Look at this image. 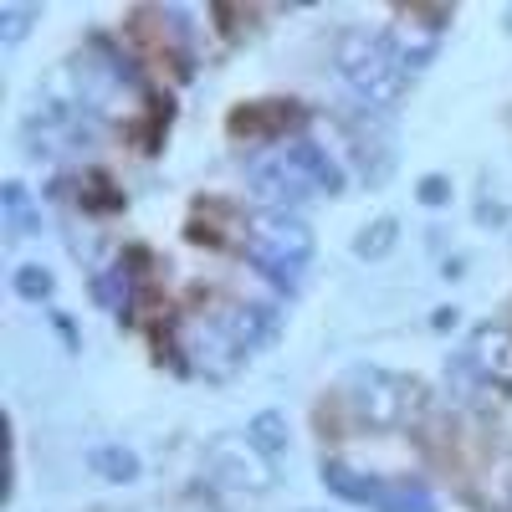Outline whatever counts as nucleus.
Masks as SVG:
<instances>
[{
  "instance_id": "f257e3e1",
  "label": "nucleus",
  "mask_w": 512,
  "mask_h": 512,
  "mask_svg": "<svg viewBox=\"0 0 512 512\" xmlns=\"http://www.w3.org/2000/svg\"><path fill=\"white\" fill-rule=\"evenodd\" d=\"M333 62H338V77L349 82L354 98L369 113L395 108L400 93H405V82H410V67L390 47V36H374V31H344V36H338Z\"/></svg>"
},
{
  "instance_id": "f03ea898",
  "label": "nucleus",
  "mask_w": 512,
  "mask_h": 512,
  "mask_svg": "<svg viewBox=\"0 0 512 512\" xmlns=\"http://www.w3.org/2000/svg\"><path fill=\"white\" fill-rule=\"evenodd\" d=\"M246 256L267 277L297 282L313 262V226L297 221L292 210H262L256 221H246Z\"/></svg>"
},
{
  "instance_id": "7ed1b4c3",
  "label": "nucleus",
  "mask_w": 512,
  "mask_h": 512,
  "mask_svg": "<svg viewBox=\"0 0 512 512\" xmlns=\"http://www.w3.org/2000/svg\"><path fill=\"white\" fill-rule=\"evenodd\" d=\"M175 349L185 354V364L205 379H231L241 369V359L251 354L236 333V318L231 308L221 313H185L175 323Z\"/></svg>"
},
{
  "instance_id": "20e7f679",
  "label": "nucleus",
  "mask_w": 512,
  "mask_h": 512,
  "mask_svg": "<svg viewBox=\"0 0 512 512\" xmlns=\"http://www.w3.org/2000/svg\"><path fill=\"white\" fill-rule=\"evenodd\" d=\"M344 400L349 410L374 425V431H395V425H405L415 410H420V384L410 374H395V369H354L344 379Z\"/></svg>"
},
{
  "instance_id": "39448f33",
  "label": "nucleus",
  "mask_w": 512,
  "mask_h": 512,
  "mask_svg": "<svg viewBox=\"0 0 512 512\" xmlns=\"http://www.w3.org/2000/svg\"><path fill=\"white\" fill-rule=\"evenodd\" d=\"M205 472L210 482H221L231 492H272L277 482L272 461L251 446V436H216L205 446Z\"/></svg>"
},
{
  "instance_id": "423d86ee",
  "label": "nucleus",
  "mask_w": 512,
  "mask_h": 512,
  "mask_svg": "<svg viewBox=\"0 0 512 512\" xmlns=\"http://www.w3.org/2000/svg\"><path fill=\"white\" fill-rule=\"evenodd\" d=\"M246 180H251V195L262 200L267 210H297L308 195H318L313 175L297 164L292 149H277V154H267V159H256Z\"/></svg>"
},
{
  "instance_id": "0eeeda50",
  "label": "nucleus",
  "mask_w": 512,
  "mask_h": 512,
  "mask_svg": "<svg viewBox=\"0 0 512 512\" xmlns=\"http://www.w3.org/2000/svg\"><path fill=\"white\" fill-rule=\"evenodd\" d=\"M446 21H451V6H410V11H400V21L390 31V47L400 52V62L410 72H420L436 57L441 36H446Z\"/></svg>"
},
{
  "instance_id": "6e6552de",
  "label": "nucleus",
  "mask_w": 512,
  "mask_h": 512,
  "mask_svg": "<svg viewBox=\"0 0 512 512\" xmlns=\"http://www.w3.org/2000/svg\"><path fill=\"white\" fill-rule=\"evenodd\" d=\"M466 364L477 369L482 384L492 390H512V328L507 323H482L466 344Z\"/></svg>"
},
{
  "instance_id": "1a4fd4ad",
  "label": "nucleus",
  "mask_w": 512,
  "mask_h": 512,
  "mask_svg": "<svg viewBox=\"0 0 512 512\" xmlns=\"http://www.w3.org/2000/svg\"><path fill=\"white\" fill-rule=\"evenodd\" d=\"M292 123H303V108L297 103H277V98H267V103H246V108H236L231 113V134L241 139H282Z\"/></svg>"
},
{
  "instance_id": "9d476101",
  "label": "nucleus",
  "mask_w": 512,
  "mask_h": 512,
  "mask_svg": "<svg viewBox=\"0 0 512 512\" xmlns=\"http://www.w3.org/2000/svg\"><path fill=\"white\" fill-rule=\"evenodd\" d=\"M369 507H374V512H436V497L425 492L420 482H410V477H390V482L379 477Z\"/></svg>"
},
{
  "instance_id": "9b49d317",
  "label": "nucleus",
  "mask_w": 512,
  "mask_h": 512,
  "mask_svg": "<svg viewBox=\"0 0 512 512\" xmlns=\"http://www.w3.org/2000/svg\"><path fill=\"white\" fill-rule=\"evenodd\" d=\"M323 487H328L333 497H344V502H364V507H369V497H374L379 477L354 472V466H344V461H323Z\"/></svg>"
},
{
  "instance_id": "f8f14e48",
  "label": "nucleus",
  "mask_w": 512,
  "mask_h": 512,
  "mask_svg": "<svg viewBox=\"0 0 512 512\" xmlns=\"http://www.w3.org/2000/svg\"><path fill=\"white\" fill-rule=\"evenodd\" d=\"M0 210H6L11 236H36V231H41V210L31 205V195H26V185H21V180L0 185Z\"/></svg>"
},
{
  "instance_id": "ddd939ff",
  "label": "nucleus",
  "mask_w": 512,
  "mask_h": 512,
  "mask_svg": "<svg viewBox=\"0 0 512 512\" xmlns=\"http://www.w3.org/2000/svg\"><path fill=\"white\" fill-rule=\"evenodd\" d=\"M88 466H93L103 482H139V472H144L139 456L128 451V446H93L88 451Z\"/></svg>"
},
{
  "instance_id": "4468645a",
  "label": "nucleus",
  "mask_w": 512,
  "mask_h": 512,
  "mask_svg": "<svg viewBox=\"0 0 512 512\" xmlns=\"http://www.w3.org/2000/svg\"><path fill=\"white\" fill-rule=\"evenodd\" d=\"M246 436H251V446L262 451L267 461H277V456L287 451V415H282V410H262V415H251Z\"/></svg>"
},
{
  "instance_id": "2eb2a0df",
  "label": "nucleus",
  "mask_w": 512,
  "mask_h": 512,
  "mask_svg": "<svg viewBox=\"0 0 512 512\" xmlns=\"http://www.w3.org/2000/svg\"><path fill=\"white\" fill-rule=\"evenodd\" d=\"M287 149H292V154H297V164H303L308 175H313V185H318V190H328V195L344 190V169H338V159H328L318 144H287Z\"/></svg>"
},
{
  "instance_id": "dca6fc26",
  "label": "nucleus",
  "mask_w": 512,
  "mask_h": 512,
  "mask_svg": "<svg viewBox=\"0 0 512 512\" xmlns=\"http://www.w3.org/2000/svg\"><path fill=\"white\" fill-rule=\"evenodd\" d=\"M395 241H400V221L395 216H379L374 226H364L354 236V256H359V262H379V256H390Z\"/></svg>"
},
{
  "instance_id": "f3484780",
  "label": "nucleus",
  "mask_w": 512,
  "mask_h": 512,
  "mask_svg": "<svg viewBox=\"0 0 512 512\" xmlns=\"http://www.w3.org/2000/svg\"><path fill=\"white\" fill-rule=\"evenodd\" d=\"M128 292H134V282H128V267L123 262H113V267H103L93 277V297H98V308H108V313H123L128 308Z\"/></svg>"
},
{
  "instance_id": "a211bd4d",
  "label": "nucleus",
  "mask_w": 512,
  "mask_h": 512,
  "mask_svg": "<svg viewBox=\"0 0 512 512\" xmlns=\"http://www.w3.org/2000/svg\"><path fill=\"white\" fill-rule=\"evenodd\" d=\"M11 287H16V297H26V303H47L52 287H57V277L41 267V262H21L16 277H11Z\"/></svg>"
},
{
  "instance_id": "6ab92c4d",
  "label": "nucleus",
  "mask_w": 512,
  "mask_h": 512,
  "mask_svg": "<svg viewBox=\"0 0 512 512\" xmlns=\"http://www.w3.org/2000/svg\"><path fill=\"white\" fill-rule=\"evenodd\" d=\"M31 21H36V6H0V41L16 47V41L31 31Z\"/></svg>"
},
{
  "instance_id": "aec40b11",
  "label": "nucleus",
  "mask_w": 512,
  "mask_h": 512,
  "mask_svg": "<svg viewBox=\"0 0 512 512\" xmlns=\"http://www.w3.org/2000/svg\"><path fill=\"white\" fill-rule=\"evenodd\" d=\"M82 185H88V190H82V200H88V205H98V210H113V205L123 200L118 190H103V185H108L103 175H88V180H82Z\"/></svg>"
},
{
  "instance_id": "412c9836",
  "label": "nucleus",
  "mask_w": 512,
  "mask_h": 512,
  "mask_svg": "<svg viewBox=\"0 0 512 512\" xmlns=\"http://www.w3.org/2000/svg\"><path fill=\"white\" fill-rule=\"evenodd\" d=\"M415 195H420V200H425V205H446V200H451V185H446V180H441V175H425V180H420V190H415Z\"/></svg>"
},
{
  "instance_id": "4be33fe9",
  "label": "nucleus",
  "mask_w": 512,
  "mask_h": 512,
  "mask_svg": "<svg viewBox=\"0 0 512 512\" xmlns=\"http://www.w3.org/2000/svg\"><path fill=\"white\" fill-rule=\"evenodd\" d=\"M507 26H512V21H507Z\"/></svg>"
}]
</instances>
